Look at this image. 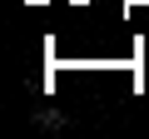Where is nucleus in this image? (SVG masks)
<instances>
[{
    "instance_id": "obj_1",
    "label": "nucleus",
    "mask_w": 149,
    "mask_h": 139,
    "mask_svg": "<svg viewBox=\"0 0 149 139\" xmlns=\"http://www.w3.org/2000/svg\"><path fill=\"white\" fill-rule=\"evenodd\" d=\"M35 124L40 129H65V114L60 109H35Z\"/></svg>"
}]
</instances>
